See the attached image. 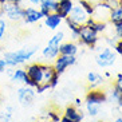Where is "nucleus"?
<instances>
[{
    "mask_svg": "<svg viewBox=\"0 0 122 122\" xmlns=\"http://www.w3.org/2000/svg\"><path fill=\"white\" fill-rule=\"evenodd\" d=\"M59 122H74V121L68 119L67 117H65V115H62V118H61V121H59Z\"/></svg>",
    "mask_w": 122,
    "mask_h": 122,
    "instance_id": "obj_37",
    "label": "nucleus"
},
{
    "mask_svg": "<svg viewBox=\"0 0 122 122\" xmlns=\"http://www.w3.org/2000/svg\"><path fill=\"white\" fill-rule=\"evenodd\" d=\"M42 70H43V83H48L50 85L52 76L56 72L54 70V66L48 65V63H42Z\"/></svg>",
    "mask_w": 122,
    "mask_h": 122,
    "instance_id": "obj_20",
    "label": "nucleus"
},
{
    "mask_svg": "<svg viewBox=\"0 0 122 122\" xmlns=\"http://www.w3.org/2000/svg\"><path fill=\"white\" fill-rule=\"evenodd\" d=\"M58 82H59V74H58V72H55V75L52 76V79H51V82H50V89L56 87Z\"/></svg>",
    "mask_w": 122,
    "mask_h": 122,
    "instance_id": "obj_28",
    "label": "nucleus"
},
{
    "mask_svg": "<svg viewBox=\"0 0 122 122\" xmlns=\"http://www.w3.org/2000/svg\"><path fill=\"white\" fill-rule=\"evenodd\" d=\"M82 122H83V121H82ZM85 122H89V121H85Z\"/></svg>",
    "mask_w": 122,
    "mask_h": 122,
    "instance_id": "obj_43",
    "label": "nucleus"
},
{
    "mask_svg": "<svg viewBox=\"0 0 122 122\" xmlns=\"http://www.w3.org/2000/svg\"><path fill=\"white\" fill-rule=\"evenodd\" d=\"M5 3H12V4H22V0H4Z\"/></svg>",
    "mask_w": 122,
    "mask_h": 122,
    "instance_id": "obj_34",
    "label": "nucleus"
},
{
    "mask_svg": "<svg viewBox=\"0 0 122 122\" xmlns=\"http://www.w3.org/2000/svg\"><path fill=\"white\" fill-rule=\"evenodd\" d=\"M62 20H63V19H62L56 12H51V14H48L47 16H44V24H46V27H48L50 30H56L58 27L61 25Z\"/></svg>",
    "mask_w": 122,
    "mask_h": 122,
    "instance_id": "obj_15",
    "label": "nucleus"
},
{
    "mask_svg": "<svg viewBox=\"0 0 122 122\" xmlns=\"http://www.w3.org/2000/svg\"><path fill=\"white\" fill-rule=\"evenodd\" d=\"M121 95H122V91H121Z\"/></svg>",
    "mask_w": 122,
    "mask_h": 122,
    "instance_id": "obj_44",
    "label": "nucleus"
},
{
    "mask_svg": "<svg viewBox=\"0 0 122 122\" xmlns=\"http://www.w3.org/2000/svg\"><path fill=\"white\" fill-rule=\"evenodd\" d=\"M113 89H115L117 91H119V93L122 91V74H118V75H117V81L114 82Z\"/></svg>",
    "mask_w": 122,
    "mask_h": 122,
    "instance_id": "obj_25",
    "label": "nucleus"
},
{
    "mask_svg": "<svg viewBox=\"0 0 122 122\" xmlns=\"http://www.w3.org/2000/svg\"><path fill=\"white\" fill-rule=\"evenodd\" d=\"M5 30H7V22L3 18H0V39H3L4 34H5Z\"/></svg>",
    "mask_w": 122,
    "mask_h": 122,
    "instance_id": "obj_26",
    "label": "nucleus"
},
{
    "mask_svg": "<svg viewBox=\"0 0 122 122\" xmlns=\"http://www.w3.org/2000/svg\"><path fill=\"white\" fill-rule=\"evenodd\" d=\"M86 109H87V113H89L91 117H95V115L99 113V105L86 103Z\"/></svg>",
    "mask_w": 122,
    "mask_h": 122,
    "instance_id": "obj_23",
    "label": "nucleus"
},
{
    "mask_svg": "<svg viewBox=\"0 0 122 122\" xmlns=\"http://www.w3.org/2000/svg\"><path fill=\"white\" fill-rule=\"evenodd\" d=\"M65 39V32L63 31H59L56 32L50 40H48V44L42 50V56L47 61H55V58L59 55V46Z\"/></svg>",
    "mask_w": 122,
    "mask_h": 122,
    "instance_id": "obj_2",
    "label": "nucleus"
},
{
    "mask_svg": "<svg viewBox=\"0 0 122 122\" xmlns=\"http://www.w3.org/2000/svg\"><path fill=\"white\" fill-rule=\"evenodd\" d=\"M11 113H0V122H10Z\"/></svg>",
    "mask_w": 122,
    "mask_h": 122,
    "instance_id": "obj_30",
    "label": "nucleus"
},
{
    "mask_svg": "<svg viewBox=\"0 0 122 122\" xmlns=\"http://www.w3.org/2000/svg\"><path fill=\"white\" fill-rule=\"evenodd\" d=\"M27 75L32 81L34 86H38L39 83H43V70H42V63H31L25 68Z\"/></svg>",
    "mask_w": 122,
    "mask_h": 122,
    "instance_id": "obj_7",
    "label": "nucleus"
},
{
    "mask_svg": "<svg viewBox=\"0 0 122 122\" xmlns=\"http://www.w3.org/2000/svg\"><path fill=\"white\" fill-rule=\"evenodd\" d=\"M18 98L19 102L23 105V106H30L32 103L34 98H35V91H34V87L30 86H23L18 90Z\"/></svg>",
    "mask_w": 122,
    "mask_h": 122,
    "instance_id": "obj_9",
    "label": "nucleus"
},
{
    "mask_svg": "<svg viewBox=\"0 0 122 122\" xmlns=\"http://www.w3.org/2000/svg\"><path fill=\"white\" fill-rule=\"evenodd\" d=\"M75 62H76L75 55H62V54H59L55 58L54 65L52 66H54L55 71H56L59 75H62L68 67H71V66L75 65Z\"/></svg>",
    "mask_w": 122,
    "mask_h": 122,
    "instance_id": "obj_5",
    "label": "nucleus"
},
{
    "mask_svg": "<svg viewBox=\"0 0 122 122\" xmlns=\"http://www.w3.org/2000/svg\"><path fill=\"white\" fill-rule=\"evenodd\" d=\"M113 122H122V118H117V119H114Z\"/></svg>",
    "mask_w": 122,
    "mask_h": 122,
    "instance_id": "obj_39",
    "label": "nucleus"
},
{
    "mask_svg": "<svg viewBox=\"0 0 122 122\" xmlns=\"http://www.w3.org/2000/svg\"><path fill=\"white\" fill-rule=\"evenodd\" d=\"M66 24H67V28L70 30V32H71V39L72 40H78L79 38V32H81V28H82V24H78V23L72 22L71 19L66 18Z\"/></svg>",
    "mask_w": 122,
    "mask_h": 122,
    "instance_id": "obj_18",
    "label": "nucleus"
},
{
    "mask_svg": "<svg viewBox=\"0 0 122 122\" xmlns=\"http://www.w3.org/2000/svg\"><path fill=\"white\" fill-rule=\"evenodd\" d=\"M87 82L90 83V89H97L99 85L103 83V76L98 72H89L87 74Z\"/></svg>",
    "mask_w": 122,
    "mask_h": 122,
    "instance_id": "obj_19",
    "label": "nucleus"
},
{
    "mask_svg": "<svg viewBox=\"0 0 122 122\" xmlns=\"http://www.w3.org/2000/svg\"><path fill=\"white\" fill-rule=\"evenodd\" d=\"M67 18L71 19L72 22L78 23V24H85L86 20L89 19V15H87V12L82 8V5H79V4L75 5V4H74V7H72L71 12H70V15H68Z\"/></svg>",
    "mask_w": 122,
    "mask_h": 122,
    "instance_id": "obj_10",
    "label": "nucleus"
},
{
    "mask_svg": "<svg viewBox=\"0 0 122 122\" xmlns=\"http://www.w3.org/2000/svg\"><path fill=\"white\" fill-rule=\"evenodd\" d=\"M48 118L51 122H59L62 118V113L61 110H48Z\"/></svg>",
    "mask_w": 122,
    "mask_h": 122,
    "instance_id": "obj_22",
    "label": "nucleus"
},
{
    "mask_svg": "<svg viewBox=\"0 0 122 122\" xmlns=\"http://www.w3.org/2000/svg\"><path fill=\"white\" fill-rule=\"evenodd\" d=\"M103 1L110 7V10L114 8V7H117V5H119V4H122V0H103Z\"/></svg>",
    "mask_w": 122,
    "mask_h": 122,
    "instance_id": "obj_27",
    "label": "nucleus"
},
{
    "mask_svg": "<svg viewBox=\"0 0 122 122\" xmlns=\"http://www.w3.org/2000/svg\"><path fill=\"white\" fill-rule=\"evenodd\" d=\"M78 44L74 42H62L59 46V54L62 55H76Z\"/></svg>",
    "mask_w": 122,
    "mask_h": 122,
    "instance_id": "obj_17",
    "label": "nucleus"
},
{
    "mask_svg": "<svg viewBox=\"0 0 122 122\" xmlns=\"http://www.w3.org/2000/svg\"><path fill=\"white\" fill-rule=\"evenodd\" d=\"M34 89H35V93L42 94V93H44L46 90L50 89V85H48V83H39V85H38V86H35Z\"/></svg>",
    "mask_w": 122,
    "mask_h": 122,
    "instance_id": "obj_24",
    "label": "nucleus"
},
{
    "mask_svg": "<svg viewBox=\"0 0 122 122\" xmlns=\"http://www.w3.org/2000/svg\"><path fill=\"white\" fill-rule=\"evenodd\" d=\"M114 32H115V36L118 39H122V24L114 25Z\"/></svg>",
    "mask_w": 122,
    "mask_h": 122,
    "instance_id": "obj_31",
    "label": "nucleus"
},
{
    "mask_svg": "<svg viewBox=\"0 0 122 122\" xmlns=\"http://www.w3.org/2000/svg\"><path fill=\"white\" fill-rule=\"evenodd\" d=\"M78 40L82 46H86L89 48H94V47L97 46L99 38H98V34L93 28H90L89 25H86V24H82Z\"/></svg>",
    "mask_w": 122,
    "mask_h": 122,
    "instance_id": "obj_3",
    "label": "nucleus"
},
{
    "mask_svg": "<svg viewBox=\"0 0 122 122\" xmlns=\"http://www.w3.org/2000/svg\"><path fill=\"white\" fill-rule=\"evenodd\" d=\"M114 51L118 55H121V56H122V39H119L118 42L114 44Z\"/></svg>",
    "mask_w": 122,
    "mask_h": 122,
    "instance_id": "obj_29",
    "label": "nucleus"
},
{
    "mask_svg": "<svg viewBox=\"0 0 122 122\" xmlns=\"http://www.w3.org/2000/svg\"><path fill=\"white\" fill-rule=\"evenodd\" d=\"M42 19H44V16L42 15L40 10H36L34 7H25L24 8V20L27 24H34V23H38L40 22Z\"/></svg>",
    "mask_w": 122,
    "mask_h": 122,
    "instance_id": "obj_11",
    "label": "nucleus"
},
{
    "mask_svg": "<svg viewBox=\"0 0 122 122\" xmlns=\"http://www.w3.org/2000/svg\"><path fill=\"white\" fill-rule=\"evenodd\" d=\"M72 7H74V1H72V0H59V1H58L56 14L59 15L62 19H66L68 15H70Z\"/></svg>",
    "mask_w": 122,
    "mask_h": 122,
    "instance_id": "obj_14",
    "label": "nucleus"
},
{
    "mask_svg": "<svg viewBox=\"0 0 122 122\" xmlns=\"http://www.w3.org/2000/svg\"><path fill=\"white\" fill-rule=\"evenodd\" d=\"M38 52V47H24V48H20V50L16 51H10V52H5L4 55V61L7 63V66L10 67H15V66L23 65L27 61H30L34 55Z\"/></svg>",
    "mask_w": 122,
    "mask_h": 122,
    "instance_id": "obj_1",
    "label": "nucleus"
},
{
    "mask_svg": "<svg viewBox=\"0 0 122 122\" xmlns=\"http://www.w3.org/2000/svg\"><path fill=\"white\" fill-rule=\"evenodd\" d=\"M109 22L113 25L122 24V4L110 10V12H109Z\"/></svg>",
    "mask_w": 122,
    "mask_h": 122,
    "instance_id": "obj_16",
    "label": "nucleus"
},
{
    "mask_svg": "<svg viewBox=\"0 0 122 122\" xmlns=\"http://www.w3.org/2000/svg\"><path fill=\"white\" fill-rule=\"evenodd\" d=\"M95 62L99 67H110L115 63V51H113L110 47L101 50L99 54L97 55Z\"/></svg>",
    "mask_w": 122,
    "mask_h": 122,
    "instance_id": "obj_6",
    "label": "nucleus"
},
{
    "mask_svg": "<svg viewBox=\"0 0 122 122\" xmlns=\"http://www.w3.org/2000/svg\"><path fill=\"white\" fill-rule=\"evenodd\" d=\"M107 101V94L101 89H90L86 94V103L102 105Z\"/></svg>",
    "mask_w": 122,
    "mask_h": 122,
    "instance_id": "obj_8",
    "label": "nucleus"
},
{
    "mask_svg": "<svg viewBox=\"0 0 122 122\" xmlns=\"http://www.w3.org/2000/svg\"><path fill=\"white\" fill-rule=\"evenodd\" d=\"M3 15L11 22H20L24 18V8L20 4H12V3H4L1 5Z\"/></svg>",
    "mask_w": 122,
    "mask_h": 122,
    "instance_id": "obj_4",
    "label": "nucleus"
},
{
    "mask_svg": "<svg viewBox=\"0 0 122 122\" xmlns=\"http://www.w3.org/2000/svg\"><path fill=\"white\" fill-rule=\"evenodd\" d=\"M5 3V1H4V0H0V4H4Z\"/></svg>",
    "mask_w": 122,
    "mask_h": 122,
    "instance_id": "obj_41",
    "label": "nucleus"
},
{
    "mask_svg": "<svg viewBox=\"0 0 122 122\" xmlns=\"http://www.w3.org/2000/svg\"><path fill=\"white\" fill-rule=\"evenodd\" d=\"M28 3H31L32 5H39L40 4V0H27Z\"/></svg>",
    "mask_w": 122,
    "mask_h": 122,
    "instance_id": "obj_35",
    "label": "nucleus"
},
{
    "mask_svg": "<svg viewBox=\"0 0 122 122\" xmlns=\"http://www.w3.org/2000/svg\"><path fill=\"white\" fill-rule=\"evenodd\" d=\"M63 115L74 122H82L83 118H85V114L82 113V110L79 107H76V106H72V105H70V106H67L65 109Z\"/></svg>",
    "mask_w": 122,
    "mask_h": 122,
    "instance_id": "obj_13",
    "label": "nucleus"
},
{
    "mask_svg": "<svg viewBox=\"0 0 122 122\" xmlns=\"http://www.w3.org/2000/svg\"><path fill=\"white\" fill-rule=\"evenodd\" d=\"M105 40H106V42H107V43L110 44V46H113V47H114V44H115V43H117V42H115L114 39H110L109 36H106V39H105Z\"/></svg>",
    "mask_w": 122,
    "mask_h": 122,
    "instance_id": "obj_33",
    "label": "nucleus"
},
{
    "mask_svg": "<svg viewBox=\"0 0 122 122\" xmlns=\"http://www.w3.org/2000/svg\"><path fill=\"white\" fill-rule=\"evenodd\" d=\"M75 106L76 107H81V106H82V101H81V98H75Z\"/></svg>",
    "mask_w": 122,
    "mask_h": 122,
    "instance_id": "obj_36",
    "label": "nucleus"
},
{
    "mask_svg": "<svg viewBox=\"0 0 122 122\" xmlns=\"http://www.w3.org/2000/svg\"><path fill=\"white\" fill-rule=\"evenodd\" d=\"M105 76L106 78H110V72H105Z\"/></svg>",
    "mask_w": 122,
    "mask_h": 122,
    "instance_id": "obj_40",
    "label": "nucleus"
},
{
    "mask_svg": "<svg viewBox=\"0 0 122 122\" xmlns=\"http://www.w3.org/2000/svg\"><path fill=\"white\" fill-rule=\"evenodd\" d=\"M5 67H7L5 61H4V59H0V72H3L4 70H5Z\"/></svg>",
    "mask_w": 122,
    "mask_h": 122,
    "instance_id": "obj_32",
    "label": "nucleus"
},
{
    "mask_svg": "<svg viewBox=\"0 0 122 122\" xmlns=\"http://www.w3.org/2000/svg\"><path fill=\"white\" fill-rule=\"evenodd\" d=\"M52 1H59V0H52Z\"/></svg>",
    "mask_w": 122,
    "mask_h": 122,
    "instance_id": "obj_42",
    "label": "nucleus"
},
{
    "mask_svg": "<svg viewBox=\"0 0 122 122\" xmlns=\"http://www.w3.org/2000/svg\"><path fill=\"white\" fill-rule=\"evenodd\" d=\"M11 79L14 82H22L24 86H30V87H35L34 86L32 81L30 79V76L27 75V72H25V68H16L14 70L11 75Z\"/></svg>",
    "mask_w": 122,
    "mask_h": 122,
    "instance_id": "obj_12",
    "label": "nucleus"
},
{
    "mask_svg": "<svg viewBox=\"0 0 122 122\" xmlns=\"http://www.w3.org/2000/svg\"><path fill=\"white\" fill-rule=\"evenodd\" d=\"M1 5H3V4H0V18H3L4 15H3V10H1Z\"/></svg>",
    "mask_w": 122,
    "mask_h": 122,
    "instance_id": "obj_38",
    "label": "nucleus"
},
{
    "mask_svg": "<svg viewBox=\"0 0 122 122\" xmlns=\"http://www.w3.org/2000/svg\"><path fill=\"white\" fill-rule=\"evenodd\" d=\"M79 5H82V8L87 12L89 16H93L94 12V4L91 0H79Z\"/></svg>",
    "mask_w": 122,
    "mask_h": 122,
    "instance_id": "obj_21",
    "label": "nucleus"
}]
</instances>
